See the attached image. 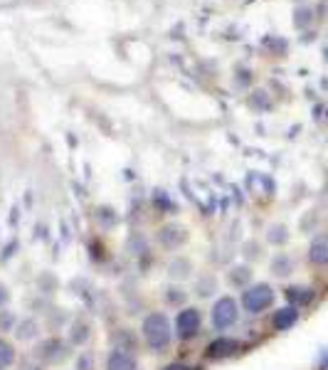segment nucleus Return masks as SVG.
I'll list each match as a JSON object with an SVG mask.
<instances>
[{"mask_svg": "<svg viewBox=\"0 0 328 370\" xmlns=\"http://www.w3.org/2000/svg\"><path fill=\"white\" fill-rule=\"evenodd\" d=\"M141 341L153 356H163L173 346V338H176V329H173V321L168 318V314L163 311H148L141 321Z\"/></svg>", "mask_w": 328, "mask_h": 370, "instance_id": "obj_1", "label": "nucleus"}, {"mask_svg": "<svg viewBox=\"0 0 328 370\" xmlns=\"http://www.w3.org/2000/svg\"><path fill=\"white\" fill-rule=\"evenodd\" d=\"M30 356H32L37 363L45 365V368H50V365H62L65 360L72 358V346L62 336L50 333L35 343V348L30 351Z\"/></svg>", "mask_w": 328, "mask_h": 370, "instance_id": "obj_2", "label": "nucleus"}, {"mask_svg": "<svg viewBox=\"0 0 328 370\" xmlns=\"http://www.w3.org/2000/svg\"><path fill=\"white\" fill-rule=\"evenodd\" d=\"M242 318V306H240V299H234L232 294H223L217 296L210 306V326L212 331H229L234 329Z\"/></svg>", "mask_w": 328, "mask_h": 370, "instance_id": "obj_3", "label": "nucleus"}, {"mask_svg": "<svg viewBox=\"0 0 328 370\" xmlns=\"http://www.w3.org/2000/svg\"><path fill=\"white\" fill-rule=\"evenodd\" d=\"M276 301V291L269 282H254L252 287H247L240 296L242 311L249 316H262L264 311H269Z\"/></svg>", "mask_w": 328, "mask_h": 370, "instance_id": "obj_4", "label": "nucleus"}, {"mask_svg": "<svg viewBox=\"0 0 328 370\" xmlns=\"http://www.w3.org/2000/svg\"><path fill=\"white\" fill-rule=\"evenodd\" d=\"M203 311H200L198 306L187 304L183 306L181 311L176 314V321H173V329H176V338L178 341H195L203 331Z\"/></svg>", "mask_w": 328, "mask_h": 370, "instance_id": "obj_5", "label": "nucleus"}, {"mask_svg": "<svg viewBox=\"0 0 328 370\" xmlns=\"http://www.w3.org/2000/svg\"><path fill=\"white\" fill-rule=\"evenodd\" d=\"M240 353H242V341L237 336L220 333L205 346V360H210V363H223V360L234 358V356H240Z\"/></svg>", "mask_w": 328, "mask_h": 370, "instance_id": "obj_6", "label": "nucleus"}, {"mask_svg": "<svg viewBox=\"0 0 328 370\" xmlns=\"http://www.w3.org/2000/svg\"><path fill=\"white\" fill-rule=\"evenodd\" d=\"M187 240H190L187 227H183L176 220L161 225V227L156 229V245H158L161 249H165V252H178V249H183V247L187 245Z\"/></svg>", "mask_w": 328, "mask_h": 370, "instance_id": "obj_7", "label": "nucleus"}, {"mask_svg": "<svg viewBox=\"0 0 328 370\" xmlns=\"http://www.w3.org/2000/svg\"><path fill=\"white\" fill-rule=\"evenodd\" d=\"M94 338V323L84 314H76L72 316L70 326H67V341L72 348H87L89 341Z\"/></svg>", "mask_w": 328, "mask_h": 370, "instance_id": "obj_8", "label": "nucleus"}, {"mask_svg": "<svg viewBox=\"0 0 328 370\" xmlns=\"http://www.w3.org/2000/svg\"><path fill=\"white\" fill-rule=\"evenodd\" d=\"M109 343L112 348H119V351H126V353H139L141 348V333H136V329L131 326H116V329L109 333Z\"/></svg>", "mask_w": 328, "mask_h": 370, "instance_id": "obj_9", "label": "nucleus"}, {"mask_svg": "<svg viewBox=\"0 0 328 370\" xmlns=\"http://www.w3.org/2000/svg\"><path fill=\"white\" fill-rule=\"evenodd\" d=\"M42 331H45L42 321L30 314V316H20L18 318V326H15L12 336H15V341H18V343H37L42 338Z\"/></svg>", "mask_w": 328, "mask_h": 370, "instance_id": "obj_10", "label": "nucleus"}, {"mask_svg": "<svg viewBox=\"0 0 328 370\" xmlns=\"http://www.w3.org/2000/svg\"><path fill=\"white\" fill-rule=\"evenodd\" d=\"M165 274H168L170 282L183 284V282H190L195 276V262L185 254H176V257L170 259L168 267H165Z\"/></svg>", "mask_w": 328, "mask_h": 370, "instance_id": "obj_11", "label": "nucleus"}, {"mask_svg": "<svg viewBox=\"0 0 328 370\" xmlns=\"http://www.w3.org/2000/svg\"><path fill=\"white\" fill-rule=\"evenodd\" d=\"M227 279V287L229 289H237V291H245L247 287H252L254 284V269L252 265H247V262H240V265H232L225 274Z\"/></svg>", "mask_w": 328, "mask_h": 370, "instance_id": "obj_12", "label": "nucleus"}, {"mask_svg": "<svg viewBox=\"0 0 328 370\" xmlns=\"http://www.w3.org/2000/svg\"><path fill=\"white\" fill-rule=\"evenodd\" d=\"M301 318V309H296V306H281V309H274V314H271V329L279 331V333H287V331H291L296 323H299Z\"/></svg>", "mask_w": 328, "mask_h": 370, "instance_id": "obj_13", "label": "nucleus"}, {"mask_svg": "<svg viewBox=\"0 0 328 370\" xmlns=\"http://www.w3.org/2000/svg\"><path fill=\"white\" fill-rule=\"evenodd\" d=\"M217 287H220V279H217L212 271H200V274L193 276V291L198 299H215Z\"/></svg>", "mask_w": 328, "mask_h": 370, "instance_id": "obj_14", "label": "nucleus"}, {"mask_svg": "<svg viewBox=\"0 0 328 370\" xmlns=\"http://www.w3.org/2000/svg\"><path fill=\"white\" fill-rule=\"evenodd\" d=\"M104 370H139V358H136L134 353L112 348V351L106 353Z\"/></svg>", "mask_w": 328, "mask_h": 370, "instance_id": "obj_15", "label": "nucleus"}, {"mask_svg": "<svg viewBox=\"0 0 328 370\" xmlns=\"http://www.w3.org/2000/svg\"><path fill=\"white\" fill-rule=\"evenodd\" d=\"M72 321V314L67 311V309H62V306H50V311L42 316V326H45L50 333H57V331H67V326H70Z\"/></svg>", "mask_w": 328, "mask_h": 370, "instance_id": "obj_16", "label": "nucleus"}, {"mask_svg": "<svg viewBox=\"0 0 328 370\" xmlns=\"http://www.w3.org/2000/svg\"><path fill=\"white\" fill-rule=\"evenodd\" d=\"M284 299H287L289 306H296V309H304L311 301L316 299V291L306 284H291V287L284 289Z\"/></svg>", "mask_w": 328, "mask_h": 370, "instance_id": "obj_17", "label": "nucleus"}, {"mask_svg": "<svg viewBox=\"0 0 328 370\" xmlns=\"http://www.w3.org/2000/svg\"><path fill=\"white\" fill-rule=\"evenodd\" d=\"M296 271V259L289 252H276L274 257L269 259V274L274 279H289V276Z\"/></svg>", "mask_w": 328, "mask_h": 370, "instance_id": "obj_18", "label": "nucleus"}, {"mask_svg": "<svg viewBox=\"0 0 328 370\" xmlns=\"http://www.w3.org/2000/svg\"><path fill=\"white\" fill-rule=\"evenodd\" d=\"M187 299H190V291H187L183 284H176V282H168L163 287V301L168 309H176L181 311L183 306H187Z\"/></svg>", "mask_w": 328, "mask_h": 370, "instance_id": "obj_19", "label": "nucleus"}, {"mask_svg": "<svg viewBox=\"0 0 328 370\" xmlns=\"http://www.w3.org/2000/svg\"><path fill=\"white\" fill-rule=\"evenodd\" d=\"M309 262L314 267H328V232H318L309 245Z\"/></svg>", "mask_w": 328, "mask_h": 370, "instance_id": "obj_20", "label": "nucleus"}, {"mask_svg": "<svg viewBox=\"0 0 328 370\" xmlns=\"http://www.w3.org/2000/svg\"><path fill=\"white\" fill-rule=\"evenodd\" d=\"M35 294L40 296H47V299H52L54 291L59 289V279L52 274V271H40V274L35 276Z\"/></svg>", "mask_w": 328, "mask_h": 370, "instance_id": "obj_21", "label": "nucleus"}, {"mask_svg": "<svg viewBox=\"0 0 328 370\" xmlns=\"http://www.w3.org/2000/svg\"><path fill=\"white\" fill-rule=\"evenodd\" d=\"M264 240H267V245L271 247H287L289 240H291V232H289L287 225L281 223H274L267 227V232H264Z\"/></svg>", "mask_w": 328, "mask_h": 370, "instance_id": "obj_22", "label": "nucleus"}, {"mask_svg": "<svg viewBox=\"0 0 328 370\" xmlns=\"http://www.w3.org/2000/svg\"><path fill=\"white\" fill-rule=\"evenodd\" d=\"M12 365H18V348L6 336H0V370H10Z\"/></svg>", "mask_w": 328, "mask_h": 370, "instance_id": "obj_23", "label": "nucleus"}, {"mask_svg": "<svg viewBox=\"0 0 328 370\" xmlns=\"http://www.w3.org/2000/svg\"><path fill=\"white\" fill-rule=\"evenodd\" d=\"M242 257H245L247 265H249V262H259V259L264 257V245L259 240H247L245 245H242Z\"/></svg>", "mask_w": 328, "mask_h": 370, "instance_id": "obj_24", "label": "nucleus"}, {"mask_svg": "<svg viewBox=\"0 0 328 370\" xmlns=\"http://www.w3.org/2000/svg\"><path fill=\"white\" fill-rule=\"evenodd\" d=\"M96 223L101 225L104 229H112V227H116V223H119V215H116V210L114 207H109V205H101V207H96Z\"/></svg>", "mask_w": 328, "mask_h": 370, "instance_id": "obj_25", "label": "nucleus"}, {"mask_svg": "<svg viewBox=\"0 0 328 370\" xmlns=\"http://www.w3.org/2000/svg\"><path fill=\"white\" fill-rule=\"evenodd\" d=\"M18 314L12 311L10 306L8 309H0V336H8L15 331V326H18Z\"/></svg>", "mask_w": 328, "mask_h": 370, "instance_id": "obj_26", "label": "nucleus"}, {"mask_svg": "<svg viewBox=\"0 0 328 370\" xmlns=\"http://www.w3.org/2000/svg\"><path fill=\"white\" fill-rule=\"evenodd\" d=\"M74 370H96V353L84 348L74 356Z\"/></svg>", "mask_w": 328, "mask_h": 370, "instance_id": "obj_27", "label": "nucleus"}, {"mask_svg": "<svg viewBox=\"0 0 328 370\" xmlns=\"http://www.w3.org/2000/svg\"><path fill=\"white\" fill-rule=\"evenodd\" d=\"M10 299H12V291L6 282H0V309H8L10 306Z\"/></svg>", "mask_w": 328, "mask_h": 370, "instance_id": "obj_28", "label": "nucleus"}, {"mask_svg": "<svg viewBox=\"0 0 328 370\" xmlns=\"http://www.w3.org/2000/svg\"><path fill=\"white\" fill-rule=\"evenodd\" d=\"M163 370H203V368H200V365L181 363V360H178V363H170V365H165Z\"/></svg>", "mask_w": 328, "mask_h": 370, "instance_id": "obj_29", "label": "nucleus"}]
</instances>
